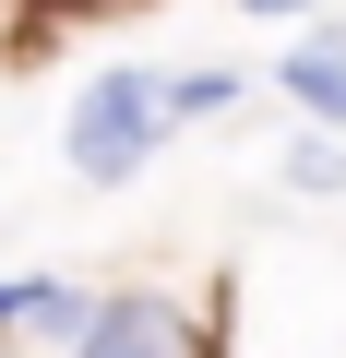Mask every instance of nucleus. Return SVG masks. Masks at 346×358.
<instances>
[{"instance_id":"39448f33","label":"nucleus","mask_w":346,"mask_h":358,"mask_svg":"<svg viewBox=\"0 0 346 358\" xmlns=\"http://www.w3.org/2000/svg\"><path fill=\"white\" fill-rule=\"evenodd\" d=\"M24 299H36V287H13V275H0V322H24Z\"/></svg>"},{"instance_id":"20e7f679","label":"nucleus","mask_w":346,"mask_h":358,"mask_svg":"<svg viewBox=\"0 0 346 358\" xmlns=\"http://www.w3.org/2000/svg\"><path fill=\"white\" fill-rule=\"evenodd\" d=\"M239 96V72H180V84H167V120H215Z\"/></svg>"},{"instance_id":"f03ea898","label":"nucleus","mask_w":346,"mask_h":358,"mask_svg":"<svg viewBox=\"0 0 346 358\" xmlns=\"http://www.w3.org/2000/svg\"><path fill=\"white\" fill-rule=\"evenodd\" d=\"M72 358H192V322H180V299L131 287V299H96V334Z\"/></svg>"},{"instance_id":"423d86ee","label":"nucleus","mask_w":346,"mask_h":358,"mask_svg":"<svg viewBox=\"0 0 346 358\" xmlns=\"http://www.w3.org/2000/svg\"><path fill=\"white\" fill-rule=\"evenodd\" d=\"M251 13H298V0H251Z\"/></svg>"},{"instance_id":"0eeeda50","label":"nucleus","mask_w":346,"mask_h":358,"mask_svg":"<svg viewBox=\"0 0 346 358\" xmlns=\"http://www.w3.org/2000/svg\"><path fill=\"white\" fill-rule=\"evenodd\" d=\"M48 13H96V0H48Z\"/></svg>"},{"instance_id":"7ed1b4c3","label":"nucleus","mask_w":346,"mask_h":358,"mask_svg":"<svg viewBox=\"0 0 346 358\" xmlns=\"http://www.w3.org/2000/svg\"><path fill=\"white\" fill-rule=\"evenodd\" d=\"M275 84H287V96H298L310 120H346V48H334V36H322V48H298V60H287Z\"/></svg>"},{"instance_id":"f257e3e1","label":"nucleus","mask_w":346,"mask_h":358,"mask_svg":"<svg viewBox=\"0 0 346 358\" xmlns=\"http://www.w3.org/2000/svg\"><path fill=\"white\" fill-rule=\"evenodd\" d=\"M155 131H167V84H143V72H96L84 108H72V167H84V179H131V167L155 155Z\"/></svg>"}]
</instances>
